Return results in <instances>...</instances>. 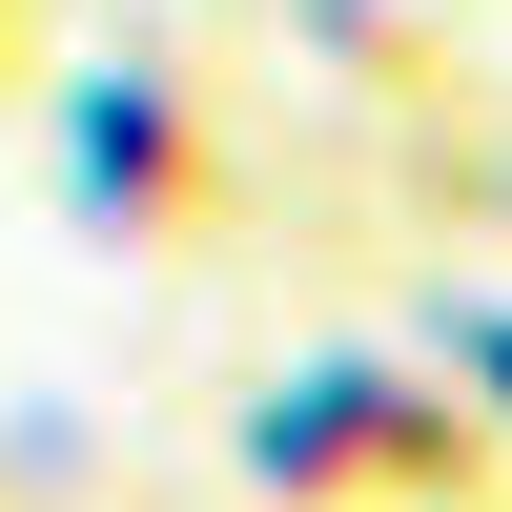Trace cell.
<instances>
[{"label":"cell","instance_id":"1","mask_svg":"<svg viewBox=\"0 0 512 512\" xmlns=\"http://www.w3.org/2000/svg\"><path fill=\"white\" fill-rule=\"evenodd\" d=\"M287 451H308L328 492H492V472H472V431H451L431 390H390V369H349V390H328Z\"/></svg>","mask_w":512,"mask_h":512},{"label":"cell","instance_id":"2","mask_svg":"<svg viewBox=\"0 0 512 512\" xmlns=\"http://www.w3.org/2000/svg\"><path fill=\"white\" fill-rule=\"evenodd\" d=\"M451 369H472V390L512 410V308H472V328H451Z\"/></svg>","mask_w":512,"mask_h":512}]
</instances>
